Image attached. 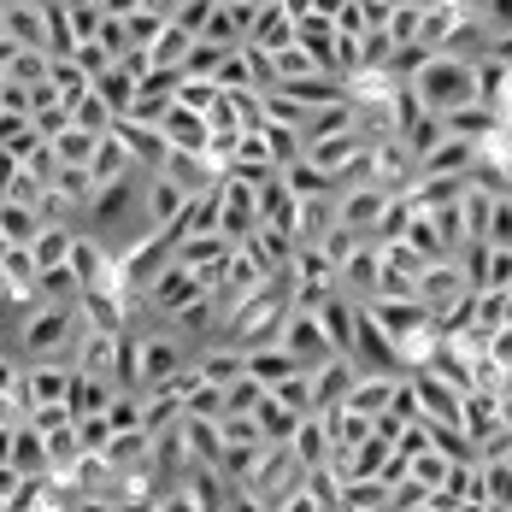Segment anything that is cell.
Masks as SVG:
<instances>
[{
	"label": "cell",
	"instance_id": "6da1fadb",
	"mask_svg": "<svg viewBox=\"0 0 512 512\" xmlns=\"http://www.w3.org/2000/svg\"><path fill=\"white\" fill-rule=\"evenodd\" d=\"M83 336L89 330H83L77 307H42L18 324V336L6 342V354L24 359V365H53V359H77Z\"/></svg>",
	"mask_w": 512,
	"mask_h": 512
},
{
	"label": "cell",
	"instance_id": "7a4b0ae2",
	"mask_svg": "<svg viewBox=\"0 0 512 512\" xmlns=\"http://www.w3.org/2000/svg\"><path fill=\"white\" fill-rule=\"evenodd\" d=\"M407 89L424 101V112H436V118H448V112H460V106L483 101V89H477V65L448 59V53H436V59L418 71V83H407Z\"/></svg>",
	"mask_w": 512,
	"mask_h": 512
},
{
	"label": "cell",
	"instance_id": "3957f363",
	"mask_svg": "<svg viewBox=\"0 0 512 512\" xmlns=\"http://www.w3.org/2000/svg\"><path fill=\"white\" fill-rule=\"evenodd\" d=\"M206 295H212V283H206L201 271H189L183 259H171V265L159 271L154 283H148V295H142V307H154L159 318L171 324V318H183V312L195 307V301H206Z\"/></svg>",
	"mask_w": 512,
	"mask_h": 512
},
{
	"label": "cell",
	"instance_id": "277c9868",
	"mask_svg": "<svg viewBox=\"0 0 512 512\" xmlns=\"http://www.w3.org/2000/svg\"><path fill=\"white\" fill-rule=\"evenodd\" d=\"M365 377H401V342L377 324V312L359 301V330H354V354H348Z\"/></svg>",
	"mask_w": 512,
	"mask_h": 512
},
{
	"label": "cell",
	"instance_id": "5b68a950",
	"mask_svg": "<svg viewBox=\"0 0 512 512\" xmlns=\"http://www.w3.org/2000/svg\"><path fill=\"white\" fill-rule=\"evenodd\" d=\"M0 48L48 53V6H36V0H6V6H0Z\"/></svg>",
	"mask_w": 512,
	"mask_h": 512
},
{
	"label": "cell",
	"instance_id": "8992f818",
	"mask_svg": "<svg viewBox=\"0 0 512 512\" xmlns=\"http://www.w3.org/2000/svg\"><path fill=\"white\" fill-rule=\"evenodd\" d=\"M283 348L295 354V365H301V371H318L324 359H342V354H336V342L324 336L318 312H301V307L289 312V324H283Z\"/></svg>",
	"mask_w": 512,
	"mask_h": 512
},
{
	"label": "cell",
	"instance_id": "52a82bcc",
	"mask_svg": "<svg viewBox=\"0 0 512 512\" xmlns=\"http://www.w3.org/2000/svg\"><path fill=\"white\" fill-rule=\"evenodd\" d=\"M112 12L124 18L130 48H136V53H154L159 36L171 30V0H112Z\"/></svg>",
	"mask_w": 512,
	"mask_h": 512
},
{
	"label": "cell",
	"instance_id": "ba28073f",
	"mask_svg": "<svg viewBox=\"0 0 512 512\" xmlns=\"http://www.w3.org/2000/svg\"><path fill=\"white\" fill-rule=\"evenodd\" d=\"M218 189H224V236H230L236 248H248L259 230H265V212H259V189L236 183V177H224Z\"/></svg>",
	"mask_w": 512,
	"mask_h": 512
},
{
	"label": "cell",
	"instance_id": "9c48e42d",
	"mask_svg": "<svg viewBox=\"0 0 512 512\" xmlns=\"http://www.w3.org/2000/svg\"><path fill=\"white\" fill-rule=\"evenodd\" d=\"M24 389H30V412L71 407V389H77V365H71V359H53V365H24Z\"/></svg>",
	"mask_w": 512,
	"mask_h": 512
},
{
	"label": "cell",
	"instance_id": "30bf717a",
	"mask_svg": "<svg viewBox=\"0 0 512 512\" xmlns=\"http://www.w3.org/2000/svg\"><path fill=\"white\" fill-rule=\"evenodd\" d=\"M389 206H395V195H389V189H377V183L342 189V230H348V236H377V230H383V218H389Z\"/></svg>",
	"mask_w": 512,
	"mask_h": 512
},
{
	"label": "cell",
	"instance_id": "8fae6325",
	"mask_svg": "<svg viewBox=\"0 0 512 512\" xmlns=\"http://www.w3.org/2000/svg\"><path fill=\"white\" fill-rule=\"evenodd\" d=\"M412 389H418L424 424H448V430H460V418H465V389H454V383H448V377H436V371H418V377H412Z\"/></svg>",
	"mask_w": 512,
	"mask_h": 512
},
{
	"label": "cell",
	"instance_id": "7c38bea8",
	"mask_svg": "<svg viewBox=\"0 0 512 512\" xmlns=\"http://www.w3.org/2000/svg\"><path fill=\"white\" fill-rule=\"evenodd\" d=\"M6 471H18V477H53V448L36 424L6 430Z\"/></svg>",
	"mask_w": 512,
	"mask_h": 512
},
{
	"label": "cell",
	"instance_id": "4fadbf2b",
	"mask_svg": "<svg viewBox=\"0 0 512 512\" xmlns=\"http://www.w3.org/2000/svg\"><path fill=\"white\" fill-rule=\"evenodd\" d=\"M248 48H254V53H271V59L295 48V6H289V0H265V6H259Z\"/></svg>",
	"mask_w": 512,
	"mask_h": 512
},
{
	"label": "cell",
	"instance_id": "5bb4252c",
	"mask_svg": "<svg viewBox=\"0 0 512 512\" xmlns=\"http://www.w3.org/2000/svg\"><path fill=\"white\" fill-rule=\"evenodd\" d=\"M359 371L354 359H324L318 371H312V401H318V412H336V407H348L354 401V389H359Z\"/></svg>",
	"mask_w": 512,
	"mask_h": 512
},
{
	"label": "cell",
	"instance_id": "9a60e30c",
	"mask_svg": "<svg viewBox=\"0 0 512 512\" xmlns=\"http://www.w3.org/2000/svg\"><path fill=\"white\" fill-rule=\"evenodd\" d=\"M189 201H195V195H189L183 183H171L165 171H159V177H148V230H154V236H171V230L183 224Z\"/></svg>",
	"mask_w": 512,
	"mask_h": 512
},
{
	"label": "cell",
	"instance_id": "2e32d148",
	"mask_svg": "<svg viewBox=\"0 0 512 512\" xmlns=\"http://www.w3.org/2000/svg\"><path fill=\"white\" fill-rule=\"evenodd\" d=\"M289 454L301 460V471H330L336 465V442H330V418L324 412H312V418H301V430H295V442H289Z\"/></svg>",
	"mask_w": 512,
	"mask_h": 512
},
{
	"label": "cell",
	"instance_id": "e0dca14e",
	"mask_svg": "<svg viewBox=\"0 0 512 512\" xmlns=\"http://www.w3.org/2000/svg\"><path fill=\"white\" fill-rule=\"evenodd\" d=\"M0 83L42 89V83H53V59L36 48H0Z\"/></svg>",
	"mask_w": 512,
	"mask_h": 512
},
{
	"label": "cell",
	"instance_id": "ac0fdd59",
	"mask_svg": "<svg viewBox=\"0 0 512 512\" xmlns=\"http://www.w3.org/2000/svg\"><path fill=\"white\" fill-rule=\"evenodd\" d=\"M330 418V442H336V465L348 460V454H359L371 436H377V418H365V412L354 407H336V412H324Z\"/></svg>",
	"mask_w": 512,
	"mask_h": 512
},
{
	"label": "cell",
	"instance_id": "d6986e66",
	"mask_svg": "<svg viewBox=\"0 0 512 512\" xmlns=\"http://www.w3.org/2000/svg\"><path fill=\"white\" fill-rule=\"evenodd\" d=\"M195 371H201L212 389H230V383H242V377H248V354H242L236 342H218V348H201Z\"/></svg>",
	"mask_w": 512,
	"mask_h": 512
},
{
	"label": "cell",
	"instance_id": "ffe728a7",
	"mask_svg": "<svg viewBox=\"0 0 512 512\" xmlns=\"http://www.w3.org/2000/svg\"><path fill=\"white\" fill-rule=\"evenodd\" d=\"M465 6L460 0H442V6H424V30H418V48L424 53H448V42L460 36Z\"/></svg>",
	"mask_w": 512,
	"mask_h": 512
},
{
	"label": "cell",
	"instance_id": "44dd1931",
	"mask_svg": "<svg viewBox=\"0 0 512 512\" xmlns=\"http://www.w3.org/2000/svg\"><path fill=\"white\" fill-rule=\"evenodd\" d=\"M42 230H48V212L0 201V242H6V248H36V236H42Z\"/></svg>",
	"mask_w": 512,
	"mask_h": 512
},
{
	"label": "cell",
	"instance_id": "7402d4cb",
	"mask_svg": "<svg viewBox=\"0 0 512 512\" xmlns=\"http://www.w3.org/2000/svg\"><path fill=\"white\" fill-rule=\"evenodd\" d=\"M77 236H83L77 224H53V218H48V230L36 236V248H30V254H36V265H42V271H65V265H71V254H77Z\"/></svg>",
	"mask_w": 512,
	"mask_h": 512
},
{
	"label": "cell",
	"instance_id": "603a6c76",
	"mask_svg": "<svg viewBox=\"0 0 512 512\" xmlns=\"http://www.w3.org/2000/svg\"><path fill=\"white\" fill-rule=\"evenodd\" d=\"M89 177H95V189H112V183L136 177V159H130V148L118 142V130L101 136V154H95V165H89Z\"/></svg>",
	"mask_w": 512,
	"mask_h": 512
},
{
	"label": "cell",
	"instance_id": "cb8c5ba5",
	"mask_svg": "<svg viewBox=\"0 0 512 512\" xmlns=\"http://www.w3.org/2000/svg\"><path fill=\"white\" fill-rule=\"evenodd\" d=\"M112 401H118V389L112 383H101V377H83L77 371V389H71V418L83 424V418H106L112 412Z\"/></svg>",
	"mask_w": 512,
	"mask_h": 512
},
{
	"label": "cell",
	"instance_id": "d4e9b609",
	"mask_svg": "<svg viewBox=\"0 0 512 512\" xmlns=\"http://www.w3.org/2000/svg\"><path fill=\"white\" fill-rule=\"evenodd\" d=\"M295 371H301V365H295V354H289L283 342H277V348H254V354H248V377H254V383H265V389L289 383Z\"/></svg>",
	"mask_w": 512,
	"mask_h": 512
},
{
	"label": "cell",
	"instance_id": "484cf974",
	"mask_svg": "<svg viewBox=\"0 0 512 512\" xmlns=\"http://www.w3.org/2000/svg\"><path fill=\"white\" fill-rule=\"evenodd\" d=\"M48 148H53V159H59V165L89 171V165H95V154H101V136H89V130H77V124H71L65 136H53Z\"/></svg>",
	"mask_w": 512,
	"mask_h": 512
},
{
	"label": "cell",
	"instance_id": "4316f807",
	"mask_svg": "<svg viewBox=\"0 0 512 512\" xmlns=\"http://www.w3.org/2000/svg\"><path fill=\"white\" fill-rule=\"evenodd\" d=\"M395 389H401V377H359V389H354V401H348V407L365 412V418H383L389 401H395Z\"/></svg>",
	"mask_w": 512,
	"mask_h": 512
},
{
	"label": "cell",
	"instance_id": "83f0119b",
	"mask_svg": "<svg viewBox=\"0 0 512 512\" xmlns=\"http://www.w3.org/2000/svg\"><path fill=\"white\" fill-rule=\"evenodd\" d=\"M6 201H12V206H36V212H48V183H42L36 171H6Z\"/></svg>",
	"mask_w": 512,
	"mask_h": 512
},
{
	"label": "cell",
	"instance_id": "f1b7e54d",
	"mask_svg": "<svg viewBox=\"0 0 512 512\" xmlns=\"http://www.w3.org/2000/svg\"><path fill=\"white\" fill-rule=\"evenodd\" d=\"M477 477H483V501L512 512V465L507 460H483L477 465Z\"/></svg>",
	"mask_w": 512,
	"mask_h": 512
},
{
	"label": "cell",
	"instance_id": "f546056e",
	"mask_svg": "<svg viewBox=\"0 0 512 512\" xmlns=\"http://www.w3.org/2000/svg\"><path fill=\"white\" fill-rule=\"evenodd\" d=\"M53 89H59V101L77 106L83 95H95V77L77 65V59H65V65H53Z\"/></svg>",
	"mask_w": 512,
	"mask_h": 512
},
{
	"label": "cell",
	"instance_id": "4dcf8cb0",
	"mask_svg": "<svg viewBox=\"0 0 512 512\" xmlns=\"http://www.w3.org/2000/svg\"><path fill=\"white\" fill-rule=\"evenodd\" d=\"M418 30H424V6H418V0H395L389 42H395V48H418Z\"/></svg>",
	"mask_w": 512,
	"mask_h": 512
},
{
	"label": "cell",
	"instance_id": "1f68e13d",
	"mask_svg": "<svg viewBox=\"0 0 512 512\" xmlns=\"http://www.w3.org/2000/svg\"><path fill=\"white\" fill-rule=\"evenodd\" d=\"M71 30H77V42H101L106 0H71Z\"/></svg>",
	"mask_w": 512,
	"mask_h": 512
},
{
	"label": "cell",
	"instance_id": "d6a6232c",
	"mask_svg": "<svg viewBox=\"0 0 512 512\" xmlns=\"http://www.w3.org/2000/svg\"><path fill=\"white\" fill-rule=\"evenodd\" d=\"M336 36H348V42H365V36H371L365 0H336Z\"/></svg>",
	"mask_w": 512,
	"mask_h": 512
},
{
	"label": "cell",
	"instance_id": "836d02e7",
	"mask_svg": "<svg viewBox=\"0 0 512 512\" xmlns=\"http://www.w3.org/2000/svg\"><path fill=\"white\" fill-rule=\"evenodd\" d=\"M206 18H212V0H171V24L189 30L195 42L206 36Z\"/></svg>",
	"mask_w": 512,
	"mask_h": 512
},
{
	"label": "cell",
	"instance_id": "e575fe53",
	"mask_svg": "<svg viewBox=\"0 0 512 512\" xmlns=\"http://www.w3.org/2000/svg\"><path fill=\"white\" fill-rule=\"evenodd\" d=\"M477 18H483L489 42H507V36H512V0H483V6H477Z\"/></svg>",
	"mask_w": 512,
	"mask_h": 512
},
{
	"label": "cell",
	"instance_id": "d590c367",
	"mask_svg": "<svg viewBox=\"0 0 512 512\" xmlns=\"http://www.w3.org/2000/svg\"><path fill=\"white\" fill-rule=\"evenodd\" d=\"M489 248H512V195H495V218H489Z\"/></svg>",
	"mask_w": 512,
	"mask_h": 512
},
{
	"label": "cell",
	"instance_id": "8d00e7d4",
	"mask_svg": "<svg viewBox=\"0 0 512 512\" xmlns=\"http://www.w3.org/2000/svg\"><path fill=\"white\" fill-rule=\"evenodd\" d=\"M277 512H330V507H324V501H318L312 489H301V495H289V501H283Z\"/></svg>",
	"mask_w": 512,
	"mask_h": 512
}]
</instances>
